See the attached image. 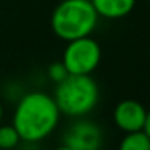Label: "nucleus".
Masks as SVG:
<instances>
[{
  "instance_id": "nucleus-1",
  "label": "nucleus",
  "mask_w": 150,
  "mask_h": 150,
  "mask_svg": "<svg viewBox=\"0 0 150 150\" xmlns=\"http://www.w3.org/2000/svg\"><path fill=\"white\" fill-rule=\"evenodd\" d=\"M60 110L55 98L45 92H28L18 100L13 113V126L21 140L40 142L55 131L60 121Z\"/></svg>"
},
{
  "instance_id": "nucleus-2",
  "label": "nucleus",
  "mask_w": 150,
  "mask_h": 150,
  "mask_svg": "<svg viewBox=\"0 0 150 150\" xmlns=\"http://www.w3.org/2000/svg\"><path fill=\"white\" fill-rule=\"evenodd\" d=\"M98 15L94 5L84 0H62L52 11L50 26L57 37L65 42L91 36L97 28Z\"/></svg>"
},
{
  "instance_id": "nucleus-3",
  "label": "nucleus",
  "mask_w": 150,
  "mask_h": 150,
  "mask_svg": "<svg viewBox=\"0 0 150 150\" xmlns=\"http://www.w3.org/2000/svg\"><path fill=\"white\" fill-rule=\"evenodd\" d=\"M53 98L60 113L69 118H82L97 107L100 91L91 74H68L57 84Z\"/></svg>"
},
{
  "instance_id": "nucleus-4",
  "label": "nucleus",
  "mask_w": 150,
  "mask_h": 150,
  "mask_svg": "<svg viewBox=\"0 0 150 150\" xmlns=\"http://www.w3.org/2000/svg\"><path fill=\"white\" fill-rule=\"evenodd\" d=\"M100 44L91 36L66 42L63 50V65L69 74H92L100 65Z\"/></svg>"
},
{
  "instance_id": "nucleus-5",
  "label": "nucleus",
  "mask_w": 150,
  "mask_h": 150,
  "mask_svg": "<svg viewBox=\"0 0 150 150\" xmlns=\"http://www.w3.org/2000/svg\"><path fill=\"white\" fill-rule=\"evenodd\" d=\"M63 144L73 150H100L103 145V131L95 121L76 118L63 136Z\"/></svg>"
},
{
  "instance_id": "nucleus-6",
  "label": "nucleus",
  "mask_w": 150,
  "mask_h": 150,
  "mask_svg": "<svg viewBox=\"0 0 150 150\" xmlns=\"http://www.w3.org/2000/svg\"><path fill=\"white\" fill-rule=\"evenodd\" d=\"M147 118V110L140 102L126 98L121 100L115 107L113 111V121L121 131L124 132H136L142 131Z\"/></svg>"
},
{
  "instance_id": "nucleus-7",
  "label": "nucleus",
  "mask_w": 150,
  "mask_h": 150,
  "mask_svg": "<svg viewBox=\"0 0 150 150\" xmlns=\"http://www.w3.org/2000/svg\"><path fill=\"white\" fill-rule=\"evenodd\" d=\"M98 16L107 20H120L134 10L136 0H91Z\"/></svg>"
},
{
  "instance_id": "nucleus-8",
  "label": "nucleus",
  "mask_w": 150,
  "mask_h": 150,
  "mask_svg": "<svg viewBox=\"0 0 150 150\" xmlns=\"http://www.w3.org/2000/svg\"><path fill=\"white\" fill-rule=\"evenodd\" d=\"M120 150H150V137L144 129L126 132L120 144Z\"/></svg>"
},
{
  "instance_id": "nucleus-9",
  "label": "nucleus",
  "mask_w": 150,
  "mask_h": 150,
  "mask_svg": "<svg viewBox=\"0 0 150 150\" xmlns=\"http://www.w3.org/2000/svg\"><path fill=\"white\" fill-rule=\"evenodd\" d=\"M20 142L21 136L13 124H0V150L16 149Z\"/></svg>"
},
{
  "instance_id": "nucleus-10",
  "label": "nucleus",
  "mask_w": 150,
  "mask_h": 150,
  "mask_svg": "<svg viewBox=\"0 0 150 150\" xmlns=\"http://www.w3.org/2000/svg\"><path fill=\"white\" fill-rule=\"evenodd\" d=\"M68 74H69V73H68V69L65 68L63 62H55V63H52V65L47 68V76H49L55 84L62 82Z\"/></svg>"
},
{
  "instance_id": "nucleus-11",
  "label": "nucleus",
  "mask_w": 150,
  "mask_h": 150,
  "mask_svg": "<svg viewBox=\"0 0 150 150\" xmlns=\"http://www.w3.org/2000/svg\"><path fill=\"white\" fill-rule=\"evenodd\" d=\"M144 131H145L147 136L150 137V110H147V118H145V124H144Z\"/></svg>"
},
{
  "instance_id": "nucleus-12",
  "label": "nucleus",
  "mask_w": 150,
  "mask_h": 150,
  "mask_svg": "<svg viewBox=\"0 0 150 150\" xmlns=\"http://www.w3.org/2000/svg\"><path fill=\"white\" fill-rule=\"evenodd\" d=\"M55 150H73V149H69L68 145H65V144H63V145H60V147H57Z\"/></svg>"
},
{
  "instance_id": "nucleus-13",
  "label": "nucleus",
  "mask_w": 150,
  "mask_h": 150,
  "mask_svg": "<svg viewBox=\"0 0 150 150\" xmlns=\"http://www.w3.org/2000/svg\"><path fill=\"white\" fill-rule=\"evenodd\" d=\"M2 118H4V105L0 102V123H2Z\"/></svg>"
},
{
  "instance_id": "nucleus-14",
  "label": "nucleus",
  "mask_w": 150,
  "mask_h": 150,
  "mask_svg": "<svg viewBox=\"0 0 150 150\" xmlns=\"http://www.w3.org/2000/svg\"><path fill=\"white\" fill-rule=\"evenodd\" d=\"M84 2H91V0H84Z\"/></svg>"
}]
</instances>
